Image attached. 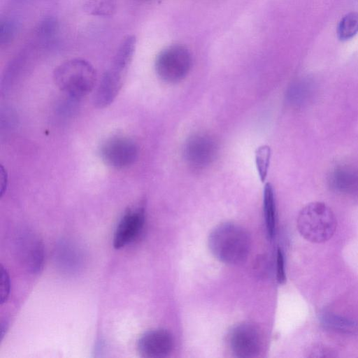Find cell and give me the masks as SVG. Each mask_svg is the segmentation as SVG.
Returning <instances> with one entry per match:
<instances>
[{
    "mask_svg": "<svg viewBox=\"0 0 358 358\" xmlns=\"http://www.w3.org/2000/svg\"><path fill=\"white\" fill-rule=\"evenodd\" d=\"M208 246L219 261L236 265L246 260L250 252V240L244 229L227 222L217 226L210 232Z\"/></svg>",
    "mask_w": 358,
    "mask_h": 358,
    "instance_id": "obj_1",
    "label": "cell"
},
{
    "mask_svg": "<svg viewBox=\"0 0 358 358\" xmlns=\"http://www.w3.org/2000/svg\"><path fill=\"white\" fill-rule=\"evenodd\" d=\"M53 79L61 91L73 99H79L92 92L96 76L89 62L76 58L59 65L54 71Z\"/></svg>",
    "mask_w": 358,
    "mask_h": 358,
    "instance_id": "obj_2",
    "label": "cell"
},
{
    "mask_svg": "<svg viewBox=\"0 0 358 358\" xmlns=\"http://www.w3.org/2000/svg\"><path fill=\"white\" fill-rule=\"evenodd\" d=\"M337 226L331 209L322 202H312L304 206L297 217V229L307 241L320 243L334 235Z\"/></svg>",
    "mask_w": 358,
    "mask_h": 358,
    "instance_id": "obj_3",
    "label": "cell"
},
{
    "mask_svg": "<svg viewBox=\"0 0 358 358\" xmlns=\"http://www.w3.org/2000/svg\"><path fill=\"white\" fill-rule=\"evenodd\" d=\"M192 66V56L183 45H173L162 50L155 62L158 77L168 83H176L183 80Z\"/></svg>",
    "mask_w": 358,
    "mask_h": 358,
    "instance_id": "obj_4",
    "label": "cell"
},
{
    "mask_svg": "<svg viewBox=\"0 0 358 358\" xmlns=\"http://www.w3.org/2000/svg\"><path fill=\"white\" fill-rule=\"evenodd\" d=\"M228 344L234 356L252 358L259 355L262 337L259 328L251 322H242L234 327L228 335Z\"/></svg>",
    "mask_w": 358,
    "mask_h": 358,
    "instance_id": "obj_5",
    "label": "cell"
},
{
    "mask_svg": "<svg viewBox=\"0 0 358 358\" xmlns=\"http://www.w3.org/2000/svg\"><path fill=\"white\" fill-rule=\"evenodd\" d=\"M99 154L108 166L124 169L136 161L138 148L132 139L117 136L106 140L101 145Z\"/></svg>",
    "mask_w": 358,
    "mask_h": 358,
    "instance_id": "obj_6",
    "label": "cell"
},
{
    "mask_svg": "<svg viewBox=\"0 0 358 358\" xmlns=\"http://www.w3.org/2000/svg\"><path fill=\"white\" fill-rule=\"evenodd\" d=\"M217 145L215 139L206 134H196L186 141L183 157L186 163L194 169H203L215 159Z\"/></svg>",
    "mask_w": 358,
    "mask_h": 358,
    "instance_id": "obj_7",
    "label": "cell"
},
{
    "mask_svg": "<svg viewBox=\"0 0 358 358\" xmlns=\"http://www.w3.org/2000/svg\"><path fill=\"white\" fill-rule=\"evenodd\" d=\"M173 348L171 334L164 329L145 332L138 340L137 350L145 358H162L168 356Z\"/></svg>",
    "mask_w": 358,
    "mask_h": 358,
    "instance_id": "obj_8",
    "label": "cell"
},
{
    "mask_svg": "<svg viewBox=\"0 0 358 358\" xmlns=\"http://www.w3.org/2000/svg\"><path fill=\"white\" fill-rule=\"evenodd\" d=\"M145 222L143 208L128 210L121 218L113 238V246L120 249L134 241L140 234Z\"/></svg>",
    "mask_w": 358,
    "mask_h": 358,
    "instance_id": "obj_9",
    "label": "cell"
},
{
    "mask_svg": "<svg viewBox=\"0 0 358 358\" xmlns=\"http://www.w3.org/2000/svg\"><path fill=\"white\" fill-rule=\"evenodd\" d=\"M126 73L113 67L103 73L94 96V103L99 108L109 106L120 92Z\"/></svg>",
    "mask_w": 358,
    "mask_h": 358,
    "instance_id": "obj_10",
    "label": "cell"
},
{
    "mask_svg": "<svg viewBox=\"0 0 358 358\" xmlns=\"http://www.w3.org/2000/svg\"><path fill=\"white\" fill-rule=\"evenodd\" d=\"M22 241V259L27 268L34 273L40 272L44 263V249L41 241L31 234H26Z\"/></svg>",
    "mask_w": 358,
    "mask_h": 358,
    "instance_id": "obj_11",
    "label": "cell"
},
{
    "mask_svg": "<svg viewBox=\"0 0 358 358\" xmlns=\"http://www.w3.org/2000/svg\"><path fill=\"white\" fill-rule=\"evenodd\" d=\"M331 187L345 194H358V169L351 166L336 167L329 178Z\"/></svg>",
    "mask_w": 358,
    "mask_h": 358,
    "instance_id": "obj_12",
    "label": "cell"
},
{
    "mask_svg": "<svg viewBox=\"0 0 358 358\" xmlns=\"http://www.w3.org/2000/svg\"><path fill=\"white\" fill-rule=\"evenodd\" d=\"M136 44L135 36H125L114 55L110 66L127 73L134 54Z\"/></svg>",
    "mask_w": 358,
    "mask_h": 358,
    "instance_id": "obj_13",
    "label": "cell"
},
{
    "mask_svg": "<svg viewBox=\"0 0 358 358\" xmlns=\"http://www.w3.org/2000/svg\"><path fill=\"white\" fill-rule=\"evenodd\" d=\"M263 208L268 234L272 238L275 229V203L273 189L269 182L264 187Z\"/></svg>",
    "mask_w": 358,
    "mask_h": 358,
    "instance_id": "obj_14",
    "label": "cell"
},
{
    "mask_svg": "<svg viewBox=\"0 0 358 358\" xmlns=\"http://www.w3.org/2000/svg\"><path fill=\"white\" fill-rule=\"evenodd\" d=\"M85 12L93 16L108 17L116 10L115 0H87L83 5Z\"/></svg>",
    "mask_w": 358,
    "mask_h": 358,
    "instance_id": "obj_15",
    "label": "cell"
},
{
    "mask_svg": "<svg viewBox=\"0 0 358 358\" xmlns=\"http://www.w3.org/2000/svg\"><path fill=\"white\" fill-rule=\"evenodd\" d=\"M337 33L342 41L353 38L358 33V13L352 12L345 15L338 24Z\"/></svg>",
    "mask_w": 358,
    "mask_h": 358,
    "instance_id": "obj_16",
    "label": "cell"
},
{
    "mask_svg": "<svg viewBox=\"0 0 358 358\" xmlns=\"http://www.w3.org/2000/svg\"><path fill=\"white\" fill-rule=\"evenodd\" d=\"M271 157V150L267 145L257 148L255 151V164L260 180L264 182L268 175Z\"/></svg>",
    "mask_w": 358,
    "mask_h": 358,
    "instance_id": "obj_17",
    "label": "cell"
},
{
    "mask_svg": "<svg viewBox=\"0 0 358 358\" xmlns=\"http://www.w3.org/2000/svg\"><path fill=\"white\" fill-rule=\"evenodd\" d=\"M10 289V280L9 274L2 265L1 267V293L0 302L1 304L5 303L8 299Z\"/></svg>",
    "mask_w": 358,
    "mask_h": 358,
    "instance_id": "obj_18",
    "label": "cell"
},
{
    "mask_svg": "<svg viewBox=\"0 0 358 358\" xmlns=\"http://www.w3.org/2000/svg\"><path fill=\"white\" fill-rule=\"evenodd\" d=\"M15 26L11 21L4 20L1 23L0 43L1 45L8 44L15 34Z\"/></svg>",
    "mask_w": 358,
    "mask_h": 358,
    "instance_id": "obj_19",
    "label": "cell"
},
{
    "mask_svg": "<svg viewBox=\"0 0 358 358\" xmlns=\"http://www.w3.org/2000/svg\"><path fill=\"white\" fill-rule=\"evenodd\" d=\"M57 28L55 19L47 18L44 20L38 29V33L43 37L48 38L52 36Z\"/></svg>",
    "mask_w": 358,
    "mask_h": 358,
    "instance_id": "obj_20",
    "label": "cell"
},
{
    "mask_svg": "<svg viewBox=\"0 0 358 358\" xmlns=\"http://www.w3.org/2000/svg\"><path fill=\"white\" fill-rule=\"evenodd\" d=\"M276 278L280 284H283L286 280L284 257L280 248L278 249L276 255Z\"/></svg>",
    "mask_w": 358,
    "mask_h": 358,
    "instance_id": "obj_21",
    "label": "cell"
},
{
    "mask_svg": "<svg viewBox=\"0 0 358 358\" xmlns=\"http://www.w3.org/2000/svg\"><path fill=\"white\" fill-rule=\"evenodd\" d=\"M308 85L304 83H299L295 85L290 92L292 99L297 101L303 99L308 94Z\"/></svg>",
    "mask_w": 358,
    "mask_h": 358,
    "instance_id": "obj_22",
    "label": "cell"
},
{
    "mask_svg": "<svg viewBox=\"0 0 358 358\" xmlns=\"http://www.w3.org/2000/svg\"><path fill=\"white\" fill-rule=\"evenodd\" d=\"M8 182V177L6 174V171L4 170L3 167L1 166V196H2L3 193L6 191Z\"/></svg>",
    "mask_w": 358,
    "mask_h": 358,
    "instance_id": "obj_23",
    "label": "cell"
}]
</instances>
